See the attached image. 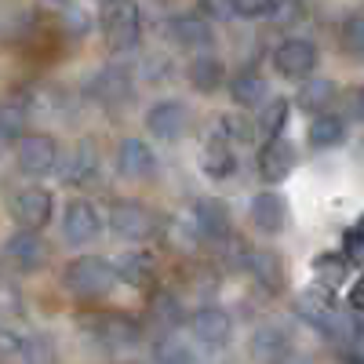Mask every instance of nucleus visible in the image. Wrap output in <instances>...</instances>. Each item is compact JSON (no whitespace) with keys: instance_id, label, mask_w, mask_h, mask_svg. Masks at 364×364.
Wrapping results in <instances>:
<instances>
[{"instance_id":"obj_1","label":"nucleus","mask_w":364,"mask_h":364,"mask_svg":"<svg viewBox=\"0 0 364 364\" xmlns=\"http://www.w3.org/2000/svg\"><path fill=\"white\" fill-rule=\"evenodd\" d=\"M63 284L80 302H95V299H106L117 288V273H113V262L102 259V255H77L63 269Z\"/></svg>"},{"instance_id":"obj_2","label":"nucleus","mask_w":364,"mask_h":364,"mask_svg":"<svg viewBox=\"0 0 364 364\" xmlns=\"http://www.w3.org/2000/svg\"><path fill=\"white\" fill-rule=\"evenodd\" d=\"M99 26L113 51H132L142 41V11L135 0H106L99 11Z\"/></svg>"},{"instance_id":"obj_3","label":"nucleus","mask_w":364,"mask_h":364,"mask_svg":"<svg viewBox=\"0 0 364 364\" xmlns=\"http://www.w3.org/2000/svg\"><path fill=\"white\" fill-rule=\"evenodd\" d=\"M84 331L91 339H95L99 346L106 350H128L142 339V324L132 317V314H117V310H106V314H91L80 321Z\"/></svg>"},{"instance_id":"obj_4","label":"nucleus","mask_w":364,"mask_h":364,"mask_svg":"<svg viewBox=\"0 0 364 364\" xmlns=\"http://www.w3.org/2000/svg\"><path fill=\"white\" fill-rule=\"evenodd\" d=\"M295 317L299 321H306L310 328H317L321 336L331 339V331H336V321H339V302L336 295H331V288L324 284H310V288H302L295 295Z\"/></svg>"},{"instance_id":"obj_5","label":"nucleus","mask_w":364,"mask_h":364,"mask_svg":"<svg viewBox=\"0 0 364 364\" xmlns=\"http://www.w3.org/2000/svg\"><path fill=\"white\" fill-rule=\"evenodd\" d=\"M193 233L204 245H226L233 240V215H230V204L219 197H200L193 204Z\"/></svg>"},{"instance_id":"obj_6","label":"nucleus","mask_w":364,"mask_h":364,"mask_svg":"<svg viewBox=\"0 0 364 364\" xmlns=\"http://www.w3.org/2000/svg\"><path fill=\"white\" fill-rule=\"evenodd\" d=\"M132 91H135V84H132V73L124 66H102V70L91 73L87 84H84V95L95 106H106V109L124 106L132 99Z\"/></svg>"},{"instance_id":"obj_7","label":"nucleus","mask_w":364,"mask_h":364,"mask_svg":"<svg viewBox=\"0 0 364 364\" xmlns=\"http://www.w3.org/2000/svg\"><path fill=\"white\" fill-rule=\"evenodd\" d=\"M15 164H18V171L29 175V178L51 175V171L58 168V142H55L51 135H41V132L22 135V139L15 142Z\"/></svg>"},{"instance_id":"obj_8","label":"nucleus","mask_w":364,"mask_h":364,"mask_svg":"<svg viewBox=\"0 0 364 364\" xmlns=\"http://www.w3.org/2000/svg\"><path fill=\"white\" fill-rule=\"evenodd\" d=\"M55 215V197L44 186H26L11 197V219L18 223V230L41 233Z\"/></svg>"},{"instance_id":"obj_9","label":"nucleus","mask_w":364,"mask_h":364,"mask_svg":"<svg viewBox=\"0 0 364 364\" xmlns=\"http://www.w3.org/2000/svg\"><path fill=\"white\" fill-rule=\"evenodd\" d=\"M273 70L284 80H306L317 70V48L306 37H284L273 51Z\"/></svg>"},{"instance_id":"obj_10","label":"nucleus","mask_w":364,"mask_h":364,"mask_svg":"<svg viewBox=\"0 0 364 364\" xmlns=\"http://www.w3.org/2000/svg\"><path fill=\"white\" fill-rule=\"evenodd\" d=\"M154 211H149L142 200H113L109 208V230L120 237V240H132V245H139V240H146L149 233H154Z\"/></svg>"},{"instance_id":"obj_11","label":"nucleus","mask_w":364,"mask_h":364,"mask_svg":"<svg viewBox=\"0 0 364 364\" xmlns=\"http://www.w3.org/2000/svg\"><path fill=\"white\" fill-rule=\"evenodd\" d=\"M186 124H190V109L182 102H175V99L154 102L146 109V128L161 142H178L182 135H186Z\"/></svg>"},{"instance_id":"obj_12","label":"nucleus","mask_w":364,"mask_h":364,"mask_svg":"<svg viewBox=\"0 0 364 364\" xmlns=\"http://www.w3.org/2000/svg\"><path fill=\"white\" fill-rule=\"evenodd\" d=\"M4 259L8 266H15L18 273H37L48 262V245L41 233H29V230H15L4 240Z\"/></svg>"},{"instance_id":"obj_13","label":"nucleus","mask_w":364,"mask_h":364,"mask_svg":"<svg viewBox=\"0 0 364 364\" xmlns=\"http://www.w3.org/2000/svg\"><path fill=\"white\" fill-rule=\"evenodd\" d=\"M190 331H193V339L204 343L208 350H219L233 336V317L223 306H200V310L190 314Z\"/></svg>"},{"instance_id":"obj_14","label":"nucleus","mask_w":364,"mask_h":364,"mask_svg":"<svg viewBox=\"0 0 364 364\" xmlns=\"http://www.w3.org/2000/svg\"><path fill=\"white\" fill-rule=\"evenodd\" d=\"M245 269L255 277V284L266 291V295H281L288 288V269H284V259L273 252V248H255L248 252L245 259Z\"/></svg>"},{"instance_id":"obj_15","label":"nucleus","mask_w":364,"mask_h":364,"mask_svg":"<svg viewBox=\"0 0 364 364\" xmlns=\"http://www.w3.org/2000/svg\"><path fill=\"white\" fill-rule=\"evenodd\" d=\"M102 230V215L91 200H70L63 211V233L70 245H91Z\"/></svg>"},{"instance_id":"obj_16","label":"nucleus","mask_w":364,"mask_h":364,"mask_svg":"<svg viewBox=\"0 0 364 364\" xmlns=\"http://www.w3.org/2000/svg\"><path fill=\"white\" fill-rule=\"evenodd\" d=\"M299 164V154L295 146L288 139H269L262 149H259V175L262 182H269V186H277V182H284Z\"/></svg>"},{"instance_id":"obj_17","label":"nucleus","mask_w":364,"mask_h":364,"mask_svg":"<svg viewBox=\"0 0 364 364\" xmlns=\"http://www.w3.org/2000/svg\"><path fill=\"white\" fill-rule=\"evenodd\" d=\"M252 226L266 237H277L288 226V200L277 190H262L252 197Z\"/></svg>"},{"instance_id":"obj_18","label":"nucleus","mask_w":364,"mask_h":364,"mask_svg":"<svg viewBox=\"0 0 364 364\" xmlns=\"http://www.w3.org/2000/svg\"><path fill=\"white\" fill-rule=\"evenodd\" d=\"M157 168V157L142 139H120L117 142V175L124 178H149Z\"/></svg>"},{"instance_id":"obj_19","label":"nucleus","mask_w":364,"mask_h":364,"mask_svg":"<svg viewBox=\"0 0 364 364\" xmlns=\"http://www.w3.org/2000/svg\"><path fill=\"white\" fill-rule=\"evenodd\" d=\"M95 171H99V146L91 139H80L73 146V154L66 157V164L58 168V175H63L66 186H77V190L87 186V182L95 178Z\"/></svg>"},{"instance_id":"obj_20","label":"nucleus","mask_w":364,"mask_h":364,"mask_svg":"<svg viewBox=\"0 0 364 364\" xmlns=\"http://www.w3.org/2000/svg\"><path fill=\"white\" fill-rule=\"evenodd\" d=\"M230 99H233V106H240V109H262L273 95H269V84H266L262 73L240 70V73H233V80H230Z\"/></svg>"},{"instance_id":"obj_21","label":"nucleus","mask_w":364,"mask_h":364,"mask_svg":"<svg viewBox=\"0 0 364 364\" xmlns=\"http://www.w3.org/2000/svg\"><path fill=\"white\" fill-rule=\"evenodd\" d=\"M288 350H291L288 331L277 328V324H259L252 331V339H248V353H252L255 364H273V360H281Z\"/></svg>"},{"instance_id":"obj_22","label":"nucleus","mask_w":364,"mask_h":364,"mask_svg":"<svg viewBox=\"0 0 364 364\" xmlns=\"http://www.w3.org/2000/svg\"><path fill=\"white\" fill-rule=\"evenodd\" d=\"M336 95H339V84L331 80V77H306V80H302V87L295 91V106L302 113L321 117V113H328L331 102H336Z\"/></svg>"},{"instance_id":"obj_23","label":"nucleus","mask_w":364,"mask_h":364,"mask_svg":"<svg viewBox=\"0 0 364 364\" xmlns=\"http://www.w3.org/2000/svg\"><path fill=\"white\" fill-rule=\"evenodd\" d=\"M171 41L178 48H190V51L204 55V48H211L215 33H211V22H204L197 11H190V15H175L171 18Z\"/></svg>"},{"instance_id":"obj_24","label":"nucleus","mask_w":364,"mask_h":364,"mask_svg":"<svg viewBox=\"0 0 364 364\" xmlns=\"http://www.w3.org/2000/svg\"><path fill=\"white\" fill-rule=\"evenodd\" d=\"M186 80L193 91H200V95H211V91H219L223 80H226V66H223V58L215 55H193L190 58V66H186Z\"/></svg>"},{"instance_id":"obj_25","label":"nucleus","mask_w":364,"mask_h":364,"mask_svg":"<svg viewBox=\"0 0 364 364\" xmlns=\"http://www.w3.org/2000/svg\"><path fill=\"white\" fill-rule=\"evenodd\" d=\"M113 273H117V281H124L132 288H149V281H154V259L146 252H124L113 262Z\"/></svg>"},{"instance_id":"obj_26","label":"nucleus","mask_w":364,"mask_h":364,"mask_svg":"<svg viewBox=\"0 0 364 364\" xmlns=\"http://www.w3.org/2000/svg\"><path fill=\"white\" fill-rule=\"evenodd\" d=\"M346 139V120L339 117V113H321V117H314V124H310V132H306V142L314 146V149H331V146H339Z\"/></svg>"},{"instance_id":"obj_27","label":"nucleus","mask_w":364,"mask_h":364,"mask_svg":"<svg viewBox=\"0 0 364 364\" xmlns=\"http://www.w3.org/2000/svg\"><path fill=\"white\" fill-rule=\"evenodd\" d=\"M29 128V106L22 99H0V139L8 146L18 142Z\"/></svg>"},{"instance_id":"obj_28","label":"nucleus","mask_w":364,"mask_h":364,"mask_svg":"<svg viewBox=\"0 0 364 364\" xmlns=\"http://www.w3.org/2000/svg\"><path fill=\"white\" fill-rule=\"evenodd\" d=\"M200 171H204L208 178H230V175L237 171V154H233L230 146H223V142L211 139V142L200 149Z\"/></svg>"},{"instance_id":"obj_29","label":"nucleus","mask_w":364,"mask_h":364,"mask_svg":"<svg viewBox=\"0 0 364 364\" xmlns=\"http://www.w3.org/2000/svg\"><path fill=\"white\" fill-rule=\"evenodd\" d=\"M252 139H255V124H252L248 117H240V113H219L215 117V142H223V146L233 149V142L245 146Z\"/></svg>"},{"instance_id":"obj_30","label":"nucleus","mask_w":364,"mask_h":364,"mask_svg":"<svg viewBox=\"0 0 364 364\" xmlns=\"http://www.w3.org/2000/svg\"><path fill=\"white\" fill-rule=\"evenodd\" d=\"M18 357L22 364H58V346L48 331H29L26 339H18Z\"/></svg>"},{"instance_id":"obj_31","label":"nucleus","mask_w":364,"mask_h":364,"mask_svg":"<svg viewBox=\"0 0 364 364\" xmlns=\"http://www.w3.org/2000/svg\"><path fill=\"white\" fill-rule=\"evenodd\" d=\"M149 321L154 324H161L164 331H175L182 321H186V314H182V302L171 295V291H154L149 295Z\"/></svg>"},{"instance_id":"obj_32","label":"nucleus","mask_w":364,"mask_h":364,"mask_svg":"<svg viewBox=\"0 0 364 364\" xmlns=\"http://www.w3.org/2000/svg\"><path fill=\"white\" fill-rule=\"evenodd\" d=\"M314 277L324 288H336L350 277V262L343 259V252H321V255H314Z\"/></svg>"},{"instance_id":"obj_33","label":"nucleus","mask_w":364,"mask_h":364,"mask_svg":"<svg viewBox=\"0 0 364 364\" xmlns=\"http://www.w3.org/2000/svg\"><path fill=\"white\" fill-rule=\"evenodd\" d=\"M154 360L157 364H197V353L186 339H178L175 331H164L154 343Z\"/></svg>"},{"instance_id":"obj_34","label":"nucleus","mask_w":364,"mask_h":364,"mask_svg":"<svg viewBox=\"0 0 364 364\" xmlns=\"http://www.w3.org/2000/svg\"><path fill=\"white\" fill-rule=\"evenodd\" d=\"M288 117H291V99H269V102L262 106V113H259L255 132H262L266 142H269V139H281Z\"/></svg>"},{"instance_id":"obj_35","label":"nucleus","mask_w":364,"mask_h":364,"mask_svg":"<svg viewBox=\"0 0 364 364\" xmlns=\"http://www.w3.org/2000/svg\"><path fill=\"white\" fill-rule=\"evenodd\" d=\"M58 26H63V33H66V37L80 41V37L91 33V11L80 8V4H66L63 15H58Z\"/></svg>"},{"instance_id":"obj_36","label":"nucleus","mask_w":364,"mask_h":364,"mask_svg":"<svg viewBox=\"0 0 364 364\" xmlns=\"http://www.w3.org/2000/svg\"><path fill=\"white\" fill-rule=\"evenodd\" d=\"M193 240H197L193 226L175 223V219H164V245H168V248H182V252H190V248H193Z\"/></svg>"},{"instance_id":"obj_37","label":"nucleus","mask_w":364,"mask_h":364,"mask_svg":"<svg viewBox=\"0 0 364 364\" xmlns=\"http://www.w3.org/2000/svg\"><path fill=\"white\" fill-rule=\"evenodd\" d=\"M339 41H343V48H346L350 55H364V15H350V18L343 22Z\"/></svg>"},{"instance_id":"obj_38","label":"nucleus","mask_w":364,"mask_h":364,"mask_svg":"<svg viewBox=\"0 0 364 364\" xmlns=\"http://www.w3.org/2000/svg\"><path fill=\"white\" fill-rule=\"evenodd\" d=\"M197 15L204 22H230V18H237L233 0H197Z\"/></svg>"},{"instance_id":"obj_39","label":"nucleus","mask_w":364,"mask_h":364,"mask_svg":"<svg viewBox=\"0 0 364 364\" xmlns=\"http://www.w3.org/2000/svg\"><path fill=\"white\" fill-rule=\"evenodd\" d=\"M233 11L240 18H273L277 0H233Z\"/></svg>"},{"instance_id":"obj_40","label":"nucleus","mask_w":364,"mask_h":364,"mask_svg":"<svg viewBox=\"0 0 364 364\" xmlns=\"http://www.w3.org/2000/svg\"><path fill=\"white\" fill-rule=\"evenodd\" d=\"M0 314L4 317H18L22 314V295H18V288L15 284H0Z\"/></svg>"},{"instance_id":"obj_41","label":"nucleus","mask_w":364,"mask_h":364,"mask_svg":"<svg viewBox=\"0 0 364 364\" xmlns=\"http://www.w3.org/2000/svg\"><path fill=\"white\" fill-rule=\"evenodd\" d=\"M346 302H350V310H353V314H364V277H360V281H353V288H350Z\"/></svg>"},{"instance_id":"obj_42","label":"nucleus","mask_w":364,"mask_h":364,"mask_svg":"<svg viewBox=\"0 0 364 364\" xmlns=\"http://www.w3.org/2000/svg\"><path fill=\"white\" fill-rule=\"evenodd\" d=\"M0 353H18V336L8 328H0Z\"/></svg>"},{"instance_id":"obj_43","label":"nucleus","mask_w":364,"mask_h":364,"mask_svg":"<svg viewBox=\"0 0 364 364\" xmlns=\"http://www.w3.org/2000/svg\"><path fill=\"white\" fill-rule=\"evenodd\" d=\"M273 364H310V357H306V353H295V350H288L281 360H273Z\"/></svg>"},{"instance_id":"obj_44","label":"nucleus","mask_w":364,"mask_h":364,"mask_svg":"<svg viewBox=\"0 0 364 364\" xmlns=\"http://www.w3.org/2000/svg\"><path fill=\"white\" fill-rule=\"evenodd\" d=\"M343 364H364V353L360 350H346L343 353Z\"/></svg>"},{"instance_id":"obj_45","label":"nucleus","mask_w":364,"mask_h":364,"mask_svg":"<svg viewBox=\"0 0 364 364\" xmlns=\"http://www.w3.org/2000/svg\"><path fill=\"white\" fill-rule=\"evenodd\" d=\"M350 233H353V237H360V240H364V215H360V219H357V223H353V226H350Z\"/></svg>"},{"instance_id":"obj_46","label":"nucleus","mask_w":364,"mask_h":364,"mask_svg":"<svg viewBox=\"0 0 364 364\" xmlns=\"http://www.w3.org/2000/svg\"><path fill=\"white\" fill-rule=\"evenodd\" d=\"M4 149H8V142H4V139H0V157H4Z\"/></svg>"},{"instance_id":"obj_47","label":"nucleus","mask_w":364,"mask_h":364,"mask_svg":"<svg viewBox=\"0 0 364 364\" xmlns=\"http://www.w3.org/2000/svg\"><path fill=\"white\" fill-rule=\"evenodd\" d=\"M51 4H70V0H51Z\"/></svg>"},{"instance_id":"obj_48","label":"nucleus","mask_w":364,"mask_h":364,"mask_svg":"<svg viewBox=\"0 0 364 364\" xmlns=\"http://www.w3.org/2000/svg\"><path fill=\"white\" fill-rule=\"evenodd\" d=\"M102 4H106V0H102Z\"/></svg>"}]
</instances>
